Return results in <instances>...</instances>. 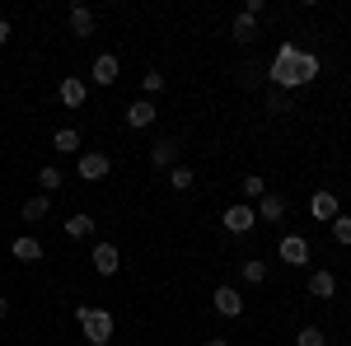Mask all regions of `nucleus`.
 <instances>
[{"mask_svg":"<svg viewBox=\"0 0 351 346\" xmlns=\"http://www.w3.org/2000/svg\"><path fill=\"white\" fill-rule=\"evenodd\" d=\"M75 323H80L89 346H108L112 342V309H94V304H75Z\"/></svg>","mask_w":351,"mask_h":346,"instance_id":"obj_1","label":"nucleus"},{"mask_svg":"<svg viewBox=\"0 0 351 346\" xmlns=\"http://www.w3.org/2000/svg\"><path fill=\"white\" fill-rule=\"evenodd\" d=\"M295 56H300V47L295 42H286L281 52H276V61H271V84H276V94H286V89H300L295 84Z\"/></svg>","mask_w":351,"mask_h":346,"instance_id":"obj_2","label":"nucleus"},{"mask_svg":"<svg viewBox=\"0 0 351 346\" xmlns=\"http://www.w3.org/2000/svg\"><path fill=\"white\" fill-rule=\"evenodd\" d=\"M253 225H258V211H253L248 201H234V206H225V230H230L234 239H243Z\"/></svg>","mask_w":351,"mask_h":346,"instance_id":"obj_3","label":"nucleus"},{"mask_svg":"<svg viewBox=\"0 0 351 346\" xmlns=\"http://www.w3.org/2000/svg\"><path fill=\"white\" fill-rule=\"evenodd\" d=\"M108 169H112V160H108V155H99V150H84L80 160H75V173H80L84 183H99V178H108Z\"/></svg>","mask_w":351,"mask_h":346,"instance_id":"obj_4","label":"nucleus"},{"mask_svg":"<svg viewBox=\"0 0 351 346\" xmlns=\"http://www.w3.org/2000/svg\"><path fill=\"white\" fill-rule=\"evenodd\" d=\"M211 304H216L220 319H239V314H243V295L234 291V286H220V291L211 295Z\"/></svg>","mask_w":351,"mask_h":346,"instance_id":"obj_5","label":"nucleus"},{"mask_svg":"<svg viewBox=\"0 0 351 346\" xmlns=\"http://www.w3.org/2000/svg\"><path fill=\"white\" fill-rule=\"evenodd\" d=\"M276 253H281V262H291V267H304V262H309V239H304V234H286Z\"/></svg>","mask_w":351,"mask_h":346,"instance_id":"obj_6","label":"nucleus"},{"mask_svg":"<svg viewBox=\"0 0 351 346\" xmlns=\"http://www.w3.org/2000/svg\"><path fill=\"white\" fill-rule=\"evenodd\" d=\"M89 262H94V271H99V276H117L122 253H117L112 243H94V258H89Z\"/></svg>","mask_w":351,"mask_h":346,"instance_id":"obj_7","label":"nucleus"},{"mask_svg":"<svg viewBox=\"0 0 351 346\" xmlns=\"http://www.w3.org/2000/svg\"><path fill=\"white\" fill-rule=\"evenodd\" d=\"M56 99H61L66 108H84V99H89V84H84L80 75H66V80H61V89H56Z\"/></svg>","mask_w":351,"mask_h":346,"instance_id":"obj_8","label":"nucleus"},{"mask_svg":"<svg viewBox=\"0 0 351 346\" xmlns=\"http://www.w3.org/2000/svg\"><path fill=\"white\" fill-rule=\"evenodd\" d=\"M117 75H122V66H117V56H99V61H94V71H89V80L94 84H117Z\"/></svg>","mask_w":351,"mask_h":346,"instance_id":"obj_9","label":"nucleus"},{"mask_svg":"<svg viewBox=\"0 0 351 346\" xmlns=\"http://www.w3.org/2000/svg\"><path fill=\"white\" fill-rule=\"evenodd\" d=\"M253 211H258V220H267V225H276V220L286 215V197H281V192H267V197H263V201H258Z\"/></svg>","mask_w":351,"mask_h":346,"instance_id":"obj_10","label":"nucleus"},{"mask_svg":"<svg viewBox=\"0 0 351 346\" xmlns=\"http://www.w3.org/2000/svg\"><path fill=\"white\" fill-rule=\"evenodd\" d=\"M155 117H160V112H155V103H150V99H136V103L127 108V127H136V132H141V127H150Z\"/></svg>","mask_w":351,"mask_h":346,"instance_id":"obj_11","label":"nucleus"},{"mask_svg":"<svg viewBox=\"0 0 351 346\" xmlns=\"http://www.w3.org/2000/svg\"><path fill=\"white\" fill-rule=\"evenodd\" d=\"M10 253H14L19 262H43V243L33 239V234H19V239L10 243Z\"/></svg>","mask_w":351,"mask_h":346,"instance_id":"obj_12","label":"nucleus"},{"mask_svg":"<svg viewBox=\"0 0 351 346\" xmlns=\"http://www.w3.org/2000/svg\"><path fill=\"white\" fill-rule=\"evenodd\" d=\"M309 211H314V220H328V225H332V220H337V197H332V192H314V201H309Z\"/></svg>","mask_w":351,"mask_h":346,"instance_id":"obj_13","label":"nucleus"},{"mask_svg":"<svg viewBox=\"0 0 351 346\" xmlns=\"http://www.w3.org/2000/svg\"><path fill=\"white\" fill-rule=\"evenodd\" d=\"M71 33L75 38H89L94 33V10L89 5H71Z\"/></svg>","mask_w":351,"mask_h":346,"instance_id":"obj_14","label":"nucleus"},{"mask_svg":"<svg viewBox=\"0 0 351 346\" xmlns=\"http://www.w3.org/2000/svg\"><path fill=\"white\" fill-rule=\"evenodd\" d=\"M309 295H314V299H332V295H337V276H332V271H314V276H309Z\"/></svg>","mask_w":351,"mask_h":346,"instance_id":"obj_15","label":"nucleus"},{"mask_svg":"<svg viewBox=\"0 0 351 346\" xmlns=\"http://www.w3.org/2000/svg\"><path fill=\"white\" fill-rule=\"evenodd\" d=\"M314 80H319V56L300 52L295 56V84H314Z\"/></svg>","mask_w":351,"mask_h":346,"instance_id":"obj_16","label":"nucleus"},{"mask_svg":"<svg viewBox=\"0 0 351 346\" xmlns=\"http://www.w3.org/2000/svg\"><path fill=\"white\" fill-rule=\"evenodd\" d=\"M61 230H66V239H89V234H94V215L75 211L71 220H66V225H61Z\"/></svg>","mask_w":351,"mask_h":346,"instance_id":"obj_17","label":"nucleus"},{"mask_svg":"<svg viewBox=\"0 0 351 346\" xmlns=\"http://www.w3.org/2000/svg\"><path fill=\"white\" fill-rule=\"evenodd\" d=\"M173 160H178V140H160L150 150V164H160V169H173Z\"/></svg>","mask_w":351,"mask_h":346,"instance_id":"obj_18","label":"nucleus"},{"mask_svg":"<svg viewBox=\"0 0 351 346\" xmlns=\"http://www.w3.org/2000/svg\"><path fill=\"white\" fill-rule=\"evenodd\" d=\"M52 145L61 155H75V150H80V132H75V127H61V132L52 136Z\"/></svg>","mask_w":351,"mask_h":346,"instance_id":"obj_19","label":"nucleus"},{"mask_svg":"<svg viewBox=\"0 0 351 346\" xmlns=\"http://www.w3.org/2000/svg\"><path fill=\"white\" fill-rule=\"evenodd\" d=\"M239 192H243V201L253 206V201H263V197H267V183H263L258 173H248V178H243V183H239Z\"/></svg>","mask_w":351,"mask_h":346,"instance_id":"obj_20","label":"nucleus"},{"mask_svg":"<svg viewBox=\"0 0 351 346\" xmlns=\"http://www.w3.org/2000/svg\"><path fill=\"white\" fill-rule=\"evenodd\" d=\"M47 211H52V201H47L43 192H38V197H28V201H24V220H28V225H38V220H43Z\"/></svg>","mask_w":351,"mask_h":346,"instance_id":"obj_21","label":"nucleus"},{"mask_svg":"<svg viewBox=\"0 0 351 346\" xmlns=\"http://www.w3.org/2000/svg\"><path fill=\"white\" fill-rule=\"evenodd\" d=\"M253 38H258V19L239 14V19H234V42H253Z\"/></svg>","mask_w":351,"mask_h":346,"instance_id":"obj_22","label":"nucleus"},{"mask_svg":"<svg viewBox=\"0 0 351 346\" xmlns=\"http://www.w3.org/2000/svg\"><path fill=\"white\" fill-rule=\"evenodd\" d=\"M239 271H243V281H248V286H263V281H267V262H258V258H253V262H243Z\"/></svg>","mask_w":351,"mask_h":346,"instance_id":"obj_23","label":"nucleus"},{"mask_svg":"<svg viewBox=\"0 0 351 346\" xmlns=\"http://www.w3.org/2000/svg\"><path fill=\"white\" fill-rule=\"evenodd\" d=\"M38 187H43V197L56 192V187H61V169H52V164H47V169H38Z\"/></svg>","mask_w":351,"mask_h":346,"instance_id":"obj_24","label":"nucleus"},{"mask_svg":"<svg viewBox=\"0 0 351 346\" xmlns=\"http://www.w3.org/2000/svg\"><path fill=\"white\" fill-rule=\"evenodd\" d=\"M169 187H173V192H192V169H178V164H173V169H169Z\"/></svg>","mask_w":351,"mask_h":346,"instance_id":"obj_25","label":"nucleus"},{"mask_svg":"<svg viewBox=\"0 0 351 346\" xmlns=\"http://www.w3.org/2000/svg\"><path fill=\"white\" fill-rule=\"evenodd\" d=\"M332 239L342 243V248H351V215H337L332 220Z\"/></svg>","mask_w":351,"mask_h":346,"instance_id":"obj_26","label":"nucleus"},{"mask_svg":"<svg viewBox=\"0 0 351 346\" xmlns=\"http://www.w3.org/2000/svg\"><path fill=\"white\" fill-rule=\"evenodd\" d=\"M141 89H145V99H150V94H160L164 75H160V71H145V75H141Z\"/></svg>","mask_w":351,"mask_h":346,"instance_id":"obj_27","label":"nucleus"},{"mask_svg":"<svg viewBox=\"0 0 351 346\" xmlns=\"http://www.w3.org/2000/svg\"><path fill=\"white\" fill-rule=\"evenodd\" d=\"M328 337L319 332V328H300V337H295V346H324Z\"/></svg>","mask_w":351,"mask_h":346,"instance_id":"obj_28","label":"nucleus"},{"mask_svg":"<svg viewBox=\"0 0 351 346\" xmlns=\"http://www.w3.org/2000/svg\"><path fill=\"white\" fill-rule=\"evenodd\" d=\"M267 112L286 117V112H291V99H286V94H271V99H267Z\"/></svg>","mask_w":351,"mask_h":346,"instance_id":"obj_29","label":"nucleus"},{"mask_svg":"<svg viewBox=\"0 0 351 346\" xmlns=\"http://www.w3.org/2000/svg\"><path fill=\"white\" fill-rule=\"evenodd\" d=\"M263 10H267L263 0H248V5H243V14H248V19H263Z\"/></svg>","mask_w":351,"mask_h":346,"instance_id":"obj_30","label":"nucleus"},{"mask_svg":"<svg viewBox=\"0 0 351 346\" xmlns=\"http://www.w3.org/2000/svg\"><path fill=\"white\" fill-rule=\"evenodd\" d=\"M10 42V19H0V47Z\"/></svg>","mask_w":351,"mask_h":346,"instance_id":"obj_31","label":"nucleus"},{"mask_svg":"<svg viewBox=\"0 0 351 346\" xmlns=\"http://www.w3.org/2000/svg\"><path fill=\"white\" fill-rule=\"evenodd\" d=\"M206 346H230V337H206Z\"/></svg>","mask_w":351,"mask_h":346,"instance_id":"obj_32","label":"nucleus"},{"mask_svg":"<svg viewBox=\"0 0 351 346\" xmlns=\"http://www.w3.org/2000/svg\"><path fill=\"white\" fill-rule=\"evenodd\" d=\"M5 314H10V299H5V295H0V319H5Z\"/></svg>","mask_w":351,"mask_h":346,"instance_id":"obj_33","label":"nucleus"},{"mask_svg":"<svg viewBox=\"0 0 351 346\" xmlns=\"http://www.w3.org/2000/svg\"><path fill=\"white\" fill-rule=\"evenodd\" d=\"M347 342H351V332H347Z\"/></svg>","mask_w":351,"mask_h":346,"instance_id":"obj_34","label":"nucleus"},{"mask_svg":"<svg viewBox=\"0 0 351 346\" xmlns=\"http://www.w3.org/2000/svg\"><path fill=\"white\" fill-rule=\"evenodd\" d=\"M347 295H351V291H347Z\"/></svg>","mask_w":351,"mask_h":346,"instance_id":"obj_35","label":"nucleus"}]
</instances>
